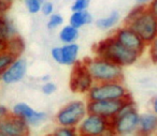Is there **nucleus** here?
I'll use <instances>...</instances> for the list:
<instances>
[{"mask_svg":"<svg viewBox=\"0 0 157 136\" xmlns=\"http://www.w3.org/2000/svg\"><path fill=\"white\" fill-rule=\"evenodd\" d=\"M94 54L95 57L109 60L122 68L132 65L140 57L138 53L128 50L121 44L113 35L99 42L94 47Z\"/></svg>","mask_w":157,"mask_h":136,"instance_id":"nucleus-1","label":"nucleus"},{"mask_svg":"<svg viewBox=\"0 0 157 136\" xmlns=\"http://www.w3.org/2000/svg\"><path fill=\"white\" fill-rule=\"evenodd\" d=\"M139 117L132 97L128 99L124 104L120 112L112 119V132L114 135H131L138 131Z\"/></svg>","mask_w":157,"mask_h":136,"instance_id":"nucleus-2","label":"nucleus"},{"mask_svg":"<svg viewBox=\"0 0 157 136\" xmlns=\"http://www.w3.org/2000/svg\"><path fill=\"white\" fill-rule=\"evenodd\" d=\"M84 61L95 83L122 82L123 80V68L121 65L99 57L86 59Z\"/></svg>","mask_w":157,"mask_h":136,"instance_id":"nucleus-3","label":"nucleus"},{"mask_svg":"<svg viewBox=\"0 0 157 136\" xmlns=\"http://www.w3.org/2000/svg\"><path fill=\"white\" fill-rule=\"evenodd\" d=\"M88 101L100 100H125L130 97V93L122 82L95 83L87 93Z\"/></svg>","mask_w":157,"mask_h":136,"instance_id":"nucleus-4","label":"nucleus"},{"mask_svg":"<svg viewBox=\"0 0 157 136\" xmlns=\"http://www.w3.org/2000/svg\"><path fill=\"white\" fill-rule=\"evenodd\" d=\"M126 25L143 40L146 45H150L157 37V18L146 9V7L139 15Z\"/></svg>","mask_w":157,"mask_h":136,"instance_id":"nucleus-5","label":"nucleus"},{"mask_svg":"<svg viewBox=\"0 0 157 136\" xmlns=\"http://www.w3.org/2000/svg\"><path fill=\"white\" fill-rule=\"evenodd\" d=\"M76 131L83 136H102L113 134L111 120L90 112L86 114L83 120L76 127Z\"/></svg>","mask_w":157,"mask_h":136,"instance_id":"nucleus-6","label":"nucleus"},{"mask_svg":"<svg viewBox=\"0 0 157 136\" xmlns=\"http://www.w3.org/2000/svg\"><path fill=\"white\" fill-rule=\"evenodd\" d=\"M87 114V105L83 101H72L56 115V121L63 127H76Z\"/></svg>","mask_w":157,"mask_h":136,"instance_id":"nucleus-7","label":"nucleus"},{"mask_svg":"<svg viewBox=\"0 0 157 136\" xmlns=\"http://www.w3.org/2000/svg\"><path fill=\"white\" fill-rule=\"evenodd\" d=\"M70 75V89L75 93H87L95 84L85 61H76Z\"/></svg>","mask_w":157,"mask_h":136,"instance_id":"nucleus-8","label":"nucleus"},{"mask_svg":"<svg viewBox=\"0 0 157 136\" xmlns=\"http://www.w3.org/2000/svg\"><path fill=\"white\" fill-rule=\"evenodd\" d=\"M128 97V99H130ZM128 99L125 100H100V101H88L87 112L96 114L99 116L112 120L117 115L123 104Z\"/></svg>","mask_w":157,"mask_h":136,"instance_id":"nucleus-9","label":"nucleus"},{"mask_svg":"<svg viewBox=\"0 0 157 136\" xmlns=\"http://www.w3.org/2000/svg\"><path fill=\"white\" fill-rule=\"evenodd\" d=\"M113 37L121 44H123L125 47L138 53L140 56H141L142 53L144 52V50L146 47V44L144 43L143 40L127 25L117 29L115 31V33L113 35Z\"/></svg>","mask_w":157,"mask_h":136,"instance_id":"nucleus-10","label":"nucleus"},{"mask_svg":"<svg viewBox=\"0 0 157 136\" xmlns=\"http://www.w3.org/2000/svg\"><path fill=\"white\" fill-rule=\"evenodd\" d=\"M28 134L29 124L13 114L0 122V136H26Z\"/></svg>","mask_w":157,"mask_h":136,"instance_id":"nucleus-11","label":"nucleus"},{"mask_svg":"<svg viewBox=\"0 0 157 136\" xmlns=\"http://www.w3.org/2000/svg\"><path fill=\"white\" fill-rule=\"evenodd\" d=\"M80 46L74 43L63 44L61 47H54L51 50V55L55 62L63 65H73L78 61Z\"/></svg>","mask_w":157,"mask_h":136,"instance_id":"nucleus-12","label":"nucleus"},{"mask_svg":"<svg viewBox=\"0 0 157 136\" xmlns=\"http://www.w3.org/2000/svg\"><path fill=\"white\" fill-rule=\"evenodd\" d=\"M12 114L24 119L29 124V127H37V125L41 124L43 121H45L46 118H48L45 112H37L33 108H31L28 104L23 103V102L16 103L13 106Z\"/></svg>","mask_w":157,"mask_h":136,"instance_id":"nucleus-13","label":"nucleus"},{"mask_svg":"<svg viewBox=\"0 0 157 136\" xmlns=\"http://www.w3.org/2000/svg\"><path fill=\"white\" fill-rule=\"evenodd\" d=\"M27 72V61L24 58L17 57L15 60L2 72L1 82L6 85H12L21 82Z\"/></svg>","mask_w":157,"mask_h":136,"instance_id":"nucleus-14","label":"nucleus"},{"mask_svg":"<svg viewBox=\"0 0 157 136\" xmlns=\"http://www.w3.org/2000/svg\"><path fill=\"white\" fill-rule=\"evenodd\" d=\"M157 131V115L155 112L142 114L139 117L138 131L141 135H151Z\"/></svg>","mask_w":157,"mask_h":136,"instance_id":"nucleus-15","label":"nucleus"},{"mask_svg":"<svg viewBox=\"0 0 157 136\" xmlns=\"http://www.w3.org/2000/svg\"><path fill=\"white\" fill-rule=\"evenodd\" d=\"M15 35H17V31L13 22L6 17L5 14H0V44L7 43L8 40Z\"/></svg>","mask_w":157,"mask_h":136,"instance_id":"nucleus-16","label":"nucleus"},{"mask_svg":"<svg viewBox=\"0 0 157 136\" xmlns=\"http://www.w3.org/2000/svg\"><path fill=\"white\" fill-rule=\"evenodd\" d=\"M93 20V16L90 15V12H87V10L84 11H75L71 14L70 16V25L75 28L80 29L82 27L86 26V25L90 24Z\"/></svg>","mask_w":157,"mask_h":136,"instance_id":"nucleus-17","label":"nucleus"},{"mask_svg":"<svg viewBox=\"0 0 157 136\" xmlns=\"http://www.w3.org/2000/svg\"><path fill=\"white\" fill-rule=\"evenodd\" d=\"M7 50L9 53H11L12 55H14L16 58L21 57V55L25 50L24 40L21 37H18V35H15V37L9 39L7 41Z\"/></svg>","mask_w":157,"mask_h":136,"instance_id":"nucleus-18","label":"nucleus"},{"mask_svg":"<svg viewBox=\"0 0 157 136\" xmlns=\"http://www.w3.org/2000/svg\"><path fill=\"white\" fill-rule=\"evenodd\" d=\"M78 38V29L75 27L71 26V25H67L61 28L60 32H59V40L63 42V44H69L74 43Z\"/></svg>","mask_w":157,"mask_h":136,"instance_id":"nucleus-19","label":"nucleus"},{"mask_svg":"<svg viewBox=\"0 0 157 136\" xmlns=\"http://www.w3.org/2000/svg\"><path fill=\"white\" fill-rule=\"evenodd\" d=\"M118 20H120V14H118V12L113 11L108 17H103L97 20L96 25L99 29L105 30V29H110L115 26L118 23Z\"/></svg>","mask_w":157,"mask_h":136,"instance_id":"nucleus-20","label":"nucleus"},{"mask_svg":"<svg viewBox=\"0 0 157 136\" xmlns=\"http://www.w3.org/2000/svg\"><path fill=\"white\" fill-rule=\"evenodd\" d=\"M16 57L9 53L8 50L0 53V75L2 74V72L15 60Z\"/></svg>","mask_w":157,"mask_h":136,"instance_id":"nucleus-21","label":"nucleus"},{"mask_svg":"<svg viewBox=\"0 0 157 136\" xmlns=\"http://www.w3.org/2000/svg\"><path fill=\"white\" fill-rule=\"evenodd\" d=\"M45 0H24L25 7L30 14H37L41 11V7Z\"/></svg>","mask_w":157,"mask_h":136,"instance_id":"nucleus-22","label":"nucleus"},{"mask_svg":"<svg viewBox=\"0 0 157 136\" xmlns=\"http://www.w3.org/2000/svg\"><path fill=\"white\" fill-rule=\"evenodd\" d=\"M63 24V17L60 15V14L57 13H53L52 15H50V18L48 20V29L50 30H53V29H56L58 27H60L61 25Z\"/></svg>","mask_w":157,"mask_h":136,"instance_id":"nucleus-23","label":"nucleus"},{"mask_svg":"<svg viewBox=\"0 0 157 136\" xmlns=\"http://www.w3.org/2000/svg\"><path fill=\"white\" fill-rule=\"evenodd\" d=\"M76 127H63L59 125L58 129H56L53 133L54 136H74L76 135Z\"/></svg>","mask_w":157,"mask_h":136,"instance_id":"nucleus-24","label":"nucleus"},{"mask_svg":"<svg viewBox=\"0 0 157 136\" xmlns=\"http://www.w3.org/2000/svg\"><path fill=\"white\" fill-rule=\"evenodd\" d=\"M90 2V0H74V2L72 3V7H71L72 12L87 10Z\"/></svg>","mask_w":157,"mask_h":136,"instance_id":"nucleus-25","label":"nucleus"},{"mask_svg":"<svg viewBox=\"0 0 157 136\" xmlns=\"http://www.w3.org/2000/svg\"><path fill=\"white\" fill-rule=\"evenodd\" d=\"M41 90H42V92H43L44 94L51 95L57 90V86L52 82H45L43 84V86H42Z\"/></svg>","mask_w":157,"mask_h":136,"instance_id":"nucleus-26","label":"nucleus"},{"mask_svg":"<svg viewBox=\"0 0 157 136\" xmlns=\"http://www.w3.org/2000/svg\"><path fill=\"white\" fill-rule=\"evenodd\" d=\"M40 12H42V14H43L44 16L52 15L53 12H54V5H53L52 2H50V1H44Z\"/></svg>","mask_w":157,"mask_h":136,"instance_id":"nucleus-27","label":"nucleus"},{"mask_svg":"<svg viewBox=\"0 0 157 136\" xmlns=\"http://www.w3.org/2000/svg\"><path fill=\"white\" fill-rule=\"evenodd\" d=\"M146 9L157 18V0H152V1L146 6Z\"/></svg>","mask_w":157,"mask_h":136,"instance_id":"nucleus-28","label":"nucleus"},{"mask_svg":"<svg viewBox=\"0 0 157 136\" xmlns=\"http://www.w3.org/2000/svg\"><path fill=\"white\" fill-rule=\"evenodd\" d=\"M11 3L6 0H0V14H5L11 7Z\"/></svg>","mask_w":157,"mask_h":136,"instance_id":"nucleus-29","label":"nucleus"},{"mask_svg":"<svg viewBox=\"0 0 157 136\" xmlns=\"http://www.w3.org/2000/svg\"><path fill=\"white\" fill-rule=\"evenodd\" d=\"M9 115H10V110L8 109L7 106L0 105V122H1L5 118H7Z\"/></svg>","mask_w":157,"mask_h":136,"instance_id":"nucleus-30","label":"nucleus"},{"mask_svg":"<svg viewBox=\"0 0 157 136\" xmlns=\"http://www.w3.org/2000/svg\"><path fill=\"white\" fill-rule=\"evenodd\" d=\"M150 57H151L152 62L155 63V64H157V50L150 48Z\"/></svg>","mask_w":157,"mask_h":136,"instance_id":"nucleus-31","label":"nucleus"},{"mask_svg":"<svg viewBox=\"0 0 157 136\" xmlns=\"http://www.w3.org/2000/svg\"><path fill=\"white\" fill-rule=\"evenodd\" d=\"M152 108H153V112L157 115V97H155L152 101Z\"/></svg>","mask_w":157,"mask_h":136,"instance_id":"nucleus-32","label":"nucleus"},{"mask_svg":"<svg viewBox=\"0 0 157 136\" xmlns=\"http://www.w3.org/2000/svg\"><path fill=\"white\" fill-rule=\"evenodd\" d=\"M136 2L138 3V5H141V6H147L148 3L151 2V1H152V0H135Z\"/></svg>","mask_w":157,"mask_h":136,"instance_id":"nucleus-33","label":"nucleus"},{"mask_svg":"<svg viewBox=\"0 0 157 136\" xmlns=\"http://www.w3.org/2000/svg\"><path fill=\"white\" fill-rule=\"evenodd\" d=\"M151 48H154V50H157V37L154 39V41L152 42V43L150 44Z\"/></svg>","mask_w":157,"mask_h":136,"instance_id":"nucleus-34","label":"nucleus"},{"mask_svg":"<svg viewBox=\"0 0 157 136\" xmlns=\"http://www.w3.org/2000/svg\"><path fill=\"white\" fill-rule=\"evenodd\" d=\"M48 79H50V77H48V76H43V77H42V80H43L44 83L48 82Z\"/></svg>","mask_w":157,"mask_h":136,"instance_id":"nucleus-35","label":"nucleus"},{"mask_svg":"<svg viewBox=\"0 0 157 136\" xmlns=\"http://www.w3.org/2000/svg\"><path fill=\"white\" fill-rule=\"evenodd\" d=\"M6 1H9V2H12V1H13V0H6Z\"/></svg>","mask_w":157,"mask_h":136,"instance_id":"nucleus-36","label":"nucleus"},{"mask_svg":"<svg viewBox=\"0 0 157 136\" xmlns=\"http://www.w3.org/2000/svg\"><path fill=\"white\" fill-rule=\"evenodd\" d=\"M0 79H1V75H0Z\"/></svg>","mask_w":157,"mask_h":136,"instance_id":"nucleus-37","label":"nucleus"}]
</instances>
